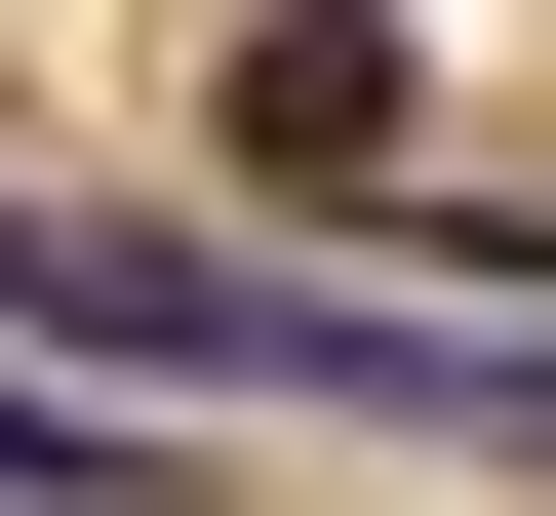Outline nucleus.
I'll return each mask as SVG.
<instances>
[{
	"mask_svg": "<svg viewBox=\"0 0 556 516\" xmlns=\"http://www.w3.org/2000/svg\"><path fill=\"white\" fill-rule=\"evenodd\" d=\"M239 160H278V199H397V40H358V0L239 40Z\"/></svg>",
	"mask_w": 556,
	"mask_h": 516,
	"instance_id": "obj_1",
	"label": "nucleus"
},
{
	"mask_svg": "<svg viewBox=\"0 0 556 516\" xmlns=\"http://www.w3.org/2000/svg\"><path fill=\"white\" fill-rule=\"evenodd\" d=\"M0 516H160V437H119V398H40V357H0Z\"/></svg>",
	"mask_w": 556,
	"mask_h": 516,
	"instance_id": "obj_2",
	"label": "nucleus"
}]
</instances>
